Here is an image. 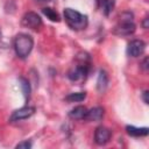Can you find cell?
<instances>
[{"instance_id": "obj_18", "label": "cell", "mask_w": 149, "mask_h": 149, "mask_svg": "<svg viewBox=\"0 0 149 149\" xmlns=\"http://www.w3.org/2000/svg\"><path fill=\"white\" fill-rule=\"evenodd\" d=\"M141 68H142L144 71L148 70V57H146V58L143 59V62H142V64H141Z\"/></svg>"}, {"instance_id": "obj_2", "label": "cell", "mask_w": 149, "mask_h": 149, "mask_svg": "<svg viewBox=\"0 0 149 149\" xmlns=\"http://www.w3.org/2000/svg\"><path fill=\"white\" fill-rule=\"evenodd\" d=\"M34 47V40L30 35L26 33L17 34L14 38V50L17 57L26 58L33 50Z\"/></svg>"}, {"instance_id": "obj_4", "label": "cell", "mask_w": 149, "mask_h": 149, "mask_svg": "<svg viewBox=\"0 0 149 149\" xmlns=\"http://www.w3.org/2000/svg\"><path fill=\"white\" fill-rule=\"evenodd\" d=\"M134 16L130 12H125L120 15V20L119 23L115 26L114 28V34L115 35H120V36H126V35H130L135 31V23H134Z\"/></svg>"}, {"instance_id": "obj_13", "label": "cell", "mask_w": 149, "mask_h": 149, "mask_svg": "<svg viewBox=\"0 0 149 149\" xmlns=\"http://www.w3.org/2000/svg\"><path fill=\"white\" fill-rule=\"evenodd\" d=\"M42 12H43V14H44V15H45L50 21L59 22L61 17H59L58 13H57L55 9H52V8H50V7H45V8H43V9H42Z\"/></svg>"}, {"instance_id": "obj_19", "label": "cell", "mask_w": 149, "mask_h": 149, "mask_svg": "<svg viewBox=\"0 0 149 149\" xmlns=\"http://www.w3.org/2000/svg\"><path fill=\"white\" fill-rule=\"evenodd\" d=\"M148 94H149V92H148V91H144V92H143V94H142V98H143L144 104H148V102H149V100H148Z\"/></svg>"}, {"instance_id": "obj_5", "label": "cell", "mask_w": 149, "mask_h": 149, "mask_svg": "<svg viewBox=\"0 0 149 149\" xmlns=\"http://www.w3.org/2000/svg\"><path fill=\"white\" fill-rule=\"evenodd\" d=\"M34 113H35L34 107H30V106L21 107V108L16 109L12 113V115L9 116V122H17V121H21V120H26V119L30 118Z\"/></svg>"}, {"instance_id": "obj_17", "label": "cell", "mask_w": 149, "mask_h": 149, "mask_svg": "<svg viewBox=\"0 0 149 149\" xmlns=\"http://www.w3.org/2000/svg\"><path fill=\"white\" fill-rule=\"evenodd\" d=\"M16 148L19 149H29V148H31V142L30 141H22V142H20L17 146H16Z\"/></svg>"}, {"instance_id": "obj_9", "label": "cell", "mask_w": 149, "mask_h": 149, "mask_svg": "<svg viewBox=\"0 0 149 149\" xmlns=\"http://www.w3.org/2000/svg\"><path fill=\"white\" fill-rule=\"evenodd\" d=\"M104 116V108L100 106L93 107L91 109H87V113L85 115V120L88 121H100Z\"/></svg>"}, {"instance_id": "obj_3", "label": "cell", "mask_w": 149, "mask_h": 149, "mask_svg": "<svg viewBox=\"0 0 149 149\" xmlns=\"http://www.w3.org/2000/svg\"><path fill=\"white\" fill-rule=\"evenodd\" d=\"M83 56L78 55L77 59L80 61V63L76 66H73L72 69H70V71L68 72V77L70 80L72 81H77V80H81L84 79L87 73H88V69H90V65H88V55L87 54H81Z\"/></svg>"}, {"instance_id": "obj_10", "label": "cell", "mask_w": 149, "mask_h": 149, "mask_svg": "<svg viewBox=\"0 0 149 149\" xmlns=\"http://www.w3.org/2000/svg\"><path fill=\"white\" fill-rule=\"evenodd\" d=\"M127 134L134 137H140V136H147L149 133V128L148 127H135V126H127L126 127Z\"/></svg>"}, {"instance_id": "obj_16", "label": "cell", "mask_w": 149, "mask_h": 149, "mask_svg": "<svg viewBox=\"0 0 149 149\" xmlns=\"http://www.w3.org/2000/svg\"><path fill=\"white\" fill-rule=\"evenodd\" d=\"M98 1H99L100 6H101V8L106 15H108L112 12L114 3H115V0H98Z\"/></svg>"}, {"instance_id": "obj_12", "label": "cell", "mask_w": 149, "mask_h": 149, "mask_svg": "<svg viewBox=\"0 0 149 149\" xmlns=\"http://www.w3.org/2000/svg\"><path fill=\"white\" fill-rule=\"evenodd\" d=\"M108 85V76L106 73V71L100 70L99 76H98V80H97V88L99 92H104L107 88Z\"/></svg>"}, {"instance_id": "obj_8", "label": "cell", "mask_w": 149, "mask_h": 149, "mask_svg": "<svg viewBox=\"0 0 149 149\" xmlns=\"http://www.w3.org/2000/svg\"><path fill=\"white\" fill-rule=\"evenodd\" d=\"M111 135H112V133L107 127L99 126L94 132V142L99 146H104L109 141Z\"/></svg>"}, {"instance_id": "obj_1", "label": "cell", "mask_w": 149, "mask_h": 149, "mask_svg": "<svg viewBox=\"0 0 149 149\" xmlns=\"http://www.w3.org/2000/svg\"><path fill=\"white\" fill-rule=\"evenodd\" d=\"M63 15L68 26L73 30H83L87 27V16L79 13L78 10H74L72 8H65Z\"/></svg>"}, {"instance_id": "obj_20", "label": "cell", "mask_w": 149, "mask_h": 149, "mask_svg": "<svg viewBox=\"0 0 149 149\" xmlns=\"http://www.w3.org/2000/svg\"><path fill=\"white\" fill-rule=\"evenodd\" d=\"M148 20H149V19H148V17H146V19H144V21H143V28H146V29L148 28Z\"/></svg>"}, {"instance_id": "obj_6", "label": "cell", "mask_w": 149, "mask_h": 149, "mask_svg": "<svg viewBox=\"0 0 149 149\" xmlns=\"http://www.w3.org/2000/svg\"><path fill=\"white\" fill-rule=\"evenodd\" d=\"M22 23H23V26H26L30 29H38L42 26V19L40 17L38 14H36L34 12H28L23 15Z\"/></svg>"}, {"instance_id": "obj_21", "label": "cell", "mask_w": 149, "mask_h": 149, "mask_svg": "<svg viewBox=\"0 0 149 149\" xmlns=\"http://www.w3.org/2000/svg\"><path fill=\"white\" fill-rule=\"evenodd\" d=\"M37 1H50V0H37Z\"/></svg>"}, {"instance_id": "obj_15", "label": "cell", "mask_w": 149, "mask_h": 149, "mask_svg": "<svg viewBox=\"0 0 149 149\" xmlns=\"http://www.w3.org/2000/svg\"><path fill=\"white\" fill-rule=\"evenodd\" d=\"M19 81H20V86H21V90H22V92H23V95H24L26 100H28V99H29V95H30V84H29V81H28L26 78H23V77H21V78L19 79Z\"/></svg>"}, {"instance_id": "obj_11", "label": "cell", "mask_w": 149, "mask_h": 149, "mask_svg": "<svg viewBox=\"0 0 149 149\" xmlns=\"http://www.w3.org/2000/svg\"><path fill=\"white\" fill-rule=\"evenodd\" d=\"M86 113H87V108L85 106H77L69 112V116L74 120H83L85 119Z\"/></svg>"}, {"instance_id": "obj_14", "label": "cell", "mask_w": 149, "mask_h": 149, "mask_svg": "<svg viewBox=\"0 0 149 149\" xmlns=\"http://www.w3.org/2000/svg\"><path fill=\"white\" fill-rule=\"evenodd\" d=\"M86 98L85 92H76V93H70L69 95L65 97V100L70 102H80Z\"/></svg>"}, {"instance_id": "obj_7", "label": "cell", "mask_w": 149, "mask_h": 149, "mask_svg": "<svg viewBox=\"0 0 149 149\" xmlns=\"http://www.w3.org/2000/svg\"><path fill=\"white\" fill-rule=\"evenodd\" d=\"M146 50V43L142 40H133L128 43L127 47V54L132 57H139L141 56Z\"/></svg>"}]
</instances>
